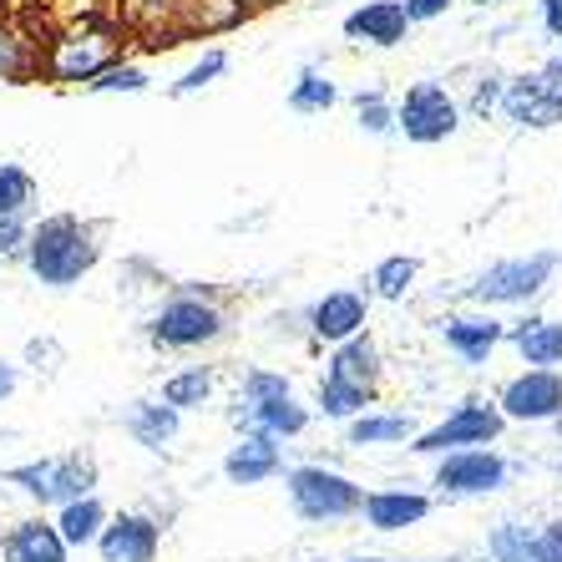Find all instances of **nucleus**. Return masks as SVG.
<instances>
[{"label":"nucleus","mask_w":562,"mask_h":562,"mask_svg":"<svg viewBox=\"0 0 562 562\" xmlns=\"http://www.w3.org/2000/svg\"><path fill=\"white\" fill-rule=\"evenodd\" d=\"M497 112L522 132H552L562 127V92H552L542 71H522V77H507Z\"/></svg>","instance_id":"obj_11"},{"label":"nucleus","mask_w":562,"mask_h":562,"mask_svg":"<svg viewBox=\"0 0 562 562\" xmlns=\"http://www.w3.org/2000/svg\"><path fill=\"white\" fill-rule=\"evenodd\" d=\"M497 411L522 426H542V420L562 416V370H537L527 366L522 375H512L497 395Z\"/></svg>","instance_id":"obj_10"},{"label":"nucleus","mask_w":562,"mask_h":562,"mask_svg":"<svg viewBox=\"0 0 562 562\" xmlns=\"http://www.w3.org/2000/svg\"><path fill=\"white\" fill-rule=\"evenodd\" d=\"M209 395H213V370L209 366H188V370H178V375L162 380V401H168L172 411L209 406Z\"/></svg>","instance_id":"obj_32"},{"label":"nucleus","mask_w":562,"mask_h":562,"mask_svg":"<svg viewBox=\"0 0 562 562\" xmlns=\"http://www.w3.org/2000/svg\"><path fill=\"white\" fill-rule=\"evenodd\" d=\"M102 562H157L162 552V522L147 512H117L106 517L102 537H97Z\"/></svg>","instance_id":"obj_14"},{"label":"nucleus","mask_w":562,"mask_h":562,"mask_svg":"<svg viewBox=\"0 0 562 562\" xmlns=\"http://www.w3.org/2000/svg\"><path fill=\"white\" fill-rule=\"evenodd\" d=\"M102 259V244H97V228L81 223L77 213H52L41 218L26 238V269L52 289H71L97 269Z\"/></svg>","instance_id":"obj_1"},{"label":"nucleus","mask_w":562,"mask_h":562,"mask_svg":"<svg viewBox=\"0 0 562 562\" xmlns=\"http://www.w3.org/2000/svg\"><path fill=\"white\" fill-rule=\"evenodd\" d=\"M486 562H542L537 558V527L497 522L486 532Z\"/></svg>","instance_id":"obj_30"},{"label":"nucleus","mask_w":562,"mask_h":562,"mask_svg":"<svg viewBox=\"0 0 562 562\" xmlns=\"http://www.w3.org/2000/svg\"><path fill=\"white\" fill-rule=\"evenodd\" d=\"M5 482L21 486L26 497H36L41 507H66L77 497L97 492V461L87 451H66V457H41V461H21L5 471Z\"/></svg>","instance_id":"obj_5"},{"label":"nucleus","mask_w":562,"mask_h":562,"mask_svg":"<svg viewBox=\"0 0 562 562\" xmlns=\"http://www.w3.org/2000/svg\"><path fill=\"white\" fill-rule=\"evenodd\" d=\"M360 517L370 522V532H406L431 517V497L416 486H380V492H366Z\"/></svg>","instance_id":"obj_16"},{"label":"nucleus","mask_w":562,"mask_h":562,"mask_svg":"<svg viewBox=\"0 0 562 562\" xmlns=\"http://www.w3.org/2000/svg\"><path fill=\"white\" fill-rule=\"evenodd\" d=\"M552 274H558V254L542 249V254H527V259H497V263H486L482 274L471 279L461 294H467L471 304H482V310H502V304L537 300V294L552 284Z\"/></svg>","instance_id":"obj_4"},{"label":"nucleus","mask_w":562,"mask_h":562,"mask_svg":"<svg viewBox=\"0 0 562 562\" xmlns=\"http://www.w3.org/2000/svg\"><path fill=\"white\" fill-rule=\"evenodd\" d=\"M11 391H15V366H5V360H0V401H5Z\"/></svg>","instance_id":"obj_44"},{"label":"nucleus","mask_w":562,"mask_h":562,"mask_svg":"<svg viewBox=\"0 0 562 562\" xmlns=\"http://www.w3.org/2000/svg\"><path fill=\"white\" fill-rule=\"evenodd\" d=\"M127 31L106 15H77L71 26L41 41V77L46 81H92L112 61H122Z\"/></svg>","instance_id":"obj_2"},{"label":"nucleus","mask_w":562,"mask_h":562,"mask_svg":"<svg viewBox=\"0 0 562 562\" xmlns=\"http://www.w3.org/2000/svg\"><path fill=\"white\" fill-rule=\"evenodd\" d=\"M66 542L56 532V522L46 517H31V522H15L0 542V562H66Z\"/></svg>","instance_id":"obj_21"},{"label":"nucleus","mask_w":562,"mask_h":562,"mask_svg":"<svg viewBox=\"0 0 562 562\" xmlns=\"http://www.w3.org/2000/svg\"><path fill=\"white\" fill-rule=\"evenodd\" d=\"M542 81H548L552 92H562V52H552L548 61H542Z\"/></svg>","instance_id":"obj_43"},{"label":"nucleus","mask_w":562,"mask_h":562,"mask_svg":"<svg viewBox=\"0 0 562 562\" xmlns=\"http://www.w3.org/2000/svg\"><path fill=\"white\" fill-rule=\"evenodd\" d=\"M117 26L127 31V41H143L147 52H172L183 46V0H122Z\"/></svg>","instance_id":"obj_12"},{"label":"nucleus","mask_w":562,"mask_h":562,"mask_svg":"<svg viewBox=\"0 0 562 562\" xmlns=\"http://www.w3.org/2000/svg\"><path fill=\"white\" fill-rule=\"evenodd\" d=\"M310 335L319 345H345L355 340V335H366L370 325V294H360V289H329L325 300L310 304Z\"/></svg>","instance_id":"obj_13"},{"label":"nucleus","mask_w":562,"mask_h":562,"mask_svg":"<svg viewBox=\"0 0 562 562\" xmlns=\"http://www.w3.org/2000/svg\"><path fill=\"white\" fill-rule=\"evenodd\" d=\"M274 395H294L289 375H279V370H249L244 385H238V406H259V401H274Z\"/></svg>","instance_id":"obj_37"},{"label":"nucleus","mask_w":562,"mask_h":562,"mask_svg":"<svg viewBox=\"0 0 562 562\" xmlns=\"http://www.w3.org/2000/svg\"><path fill=\"white\" fill-rule=\"evenodd\" d=\"M106 527V507L92 497H77L66 502V507H56V532H61L66 548H97V537H102Z\"/></svg>","instance_id":"obj_25"},{"label":"nucleus","mask_w":562,"mask_h":562,"mask_svg":"<svg viewBox=\"0 0 562 562\" xmlns=\"http://www.w3.org/2000/svg\"><path fill=\"white\" fill-rule=\"evenodd\" d=\"M310 562H380V558H310Z\"/></svg>","instance_id":"obj_46"},{"label":"nucleus","mask_w":562,"mask_h":562,"mask_svg":"<svg viewBox=\"0 0 562 562\" xmlns=\"http://www.w3.org/2000/svg\"><path fill=\"white\" fill-rule=\"evenodd\" d=\"M223 71H228V52H218V46H213V52H203V61H193L183 77L172 81L168 92H172V97H193V92H203L209 81H218Z\"/></svg>","instance_id":"obj_35"},{"label":"nucleus","mask_w":562,"mask_h":562,"mask_svg":"<svg viewBox=\"0 0 562 562\" xmlns=\"http://www.w3.org/2000/svg\"><path fill=\"white\" fill-rule=\"evenodd\" d=\"M507 345L522 355L527 366L537 370H558L562 366V319H548V314H522L507 325Z\"/></svg>","instance_id":"obj_19"},{"label":"nucleus","mask_w":562,"mask_h":562,"mask_svg":"<svg viewBox=\"0 0 562 562\" xmlns=\"http://www.w3.org/2000/svg\"><path fill=\"white\" fill-rule=\"evenodd\" d=\"M345 36L360 41V46H380V52H391L401 41L411 36V15L401 0H366V5H355L345 15Z\"/></svg>","instance_id":"obj_17"},{"label":"nucleus","mask_w":562,"mask_h":562,"mask_svg":"<svg viewBox=\"0 0 562 562\" xmlns=\"http://www.w3.org/2000/svg\"><path fill=\"white\" fill-rule=\"evenodd\" d=\"M370 401H375L370 385H350V380H335V375L319 380V395H314V406L325 411L329 420H355L360 411H370Z\"/></svg>","instance_id":"obj_29"},{"label":"nucleus","mask_w":562,"mask_h":562,"mask_svg":"<svg viewBox=\"0 0 562 562\" xmlns=\"http://www.w3.org/2000/svg\"><path fill=\"white\" fill-rule=\"evenodd\" d=\"M325 375L350 380V385H370V391H375V380H380V350H375V340H370V335H355V340H345V345H329Z\"/></svg>","instance_id":"obj_23"},{"label":"nucleus","mask_w":562,"mask_h":562,"mask_svg":"<svg viewBox=\"0 0 562 562\" xmlns=\"http://www.w3.org/2000/svg\"><path fill=\"white\" fill-rule=\"evenodd\" d=\"M279 471H284V451H279L274 436H259V431H244L238 446H228V457H223V476L234 486L274 482Z\"/></svg>","instance_id":"obj_18"},{"label":"nucleus","mask_w":562,"mask_h":562,"mask_svg":"<svg viewBox=\"0 0 562 562\" xmlns=\"http://www.w3.org/2000/svg\"><path fill=\"white\" fill-rule=\"evenodd\" d=\"M537 558L542 562H562V517L548 527H537Z\"/></svg>","instance_id":"obj_41"},{"label":"nucleus","mask_w":562,"mask_h":562,"mask_svg":"<svg viewBox=\"0 0 562 562\" xmlns=\"http://www.w3.org/2000/svg\"><path fill=\"white\" fill-rule=\"evenodd\" d=\"M178 420H183V411H172L168 401H137V406L127 411V431L137 436L147 451H162V446L178 436Z\"/></svg>","instance_id":"obj_26"},{"label":"nucleus","mask_w":562,"mask_h":562,"mask_svg":"<svg viewBox=\"0 0 562 562\" xmlns=\"http://www.w3.org/2000/svg\"><path fill=\"white\" fill-rule=\"evenodd\" d=\"M87 92H147V71L137 61H112L106 71H97L92 81H87Z\"/></svg>","instance_id":"obj_36"},{"label":"nucleus","mask_w":562,"mask_h":562,"mask_svg":"<svg viewBox=\"0 0 562 562\" xmlns=\"http://www.w3.org/2000/svg\"><path fill=\"white\" fill-rule=\"evenodd\" d=\"M335 102H340V87L325 71H314V66H304L294 87H289V112H300V117H325Z\"/></svg>","instance_id":"obj_28"},{"label":"nucleus","mask_w":562,"mask_h":562,"mask_svg":"<svg viewBox=\"0 0 562 562\" xmlns=\"http://www.w3.org/2000/svg\"><path fill=\"white\" fill-rule=\"evenodd\" d=\"M31 198H36V178L21 162H0V213H26Z\"/></svg>","instance_id":"obj_34"},{"label":"nucleus","mask_w":562,"mask_h":562,"mask_svg":"<svg viewBox=\"0 0 562 562\" xmlns=\"http://www.w3.org/2000/svg\"><path fill=\"white\" fill-rule=\"evenodd\" d=\"M507 476H512V467L492 446H461V451H446L436 461L431 486L441 497H486V492H502Z\"/></svg>","instance_id":"obj_9"},{"label":"nucleus","mask_w":562,"mask_h":562,"mask_svg":"<svg viewBox=\"0 0 562 562\" xmlns=\"http://www.w3.org/2000/svg\"><path fill=\"white\" fill-rule=\"evenodd\" d=\"M558 471H562V461H558Z\"/></svg>","instance_id":"obj_51"},{"label":"nucleus","mask_w":562,"mask_h":562,"mask_svg":"<svg viewBox=\"0 0 562 562\" xmlns=\"http://www.w3.org/2000/svg\"><path fill=\"white\" fill-rule=\"evenodd\" d=\"M31 223L21 213H0V254H26Z\"/></svg>","instance_id":"obj_39"},{"label":"nucleus","mask_w":562,"mask_h":562,"mask_svg":"<svg viewBox=\"0 0 562 562\" xmlns=\"http://www.w3.org/2000/svg\"><path fill=\"white\" fill-rule=\"evenodd\" d=\"M355 117H360V132H370V137H391L395 132V106H391V97L380 92V87L355 92Z\"/></svg>","instance_id":"obj_33"},{"label":"nucleus","mask_w":562,"mask_h":562,"mask_svg":"<svg viewBox=\"0 0 562 562\" xmlns=\"http://www.w3.org/2000/svg\"><path fill=\"white\" fill-rule=\"evenodd\" d=\"M234 420L244 431L294 441V436H304V426H310V406H300L294 395H274V401H259V406H238Z\"/></svg>","instance_id":"obj_20"},{"label":"nucleus","mask_w":562,"mask_h":562,"mask_svg":"<svg viewBox=\"0 0 562 562\" xmlns=\"http://www.w3.org/2000/svg\"><path fill=\"white\" fill-rule=\"evenodd\" d=\"M436 329H441L446 350L457 355V360H467V366H486V360L497 355V345L507 340V325H502L492 310L446 314V319H436Z\"/></svg>","instance_id":"obj_15"},{"label":"nucleus","mask_w":562,"mask_h":562,"mask_svg":"<svg viewBox=\"0 0 562 562\" xmlns=\"http://www.w3.org/2000/svg\"><path fill=\"white\" fill-rule=\"evenodd\" d=\"M420 279V259H411V254H391V259L375 263V274H370V294L375 300H406L411 289H416Z\"/></svg>","instance_id":"obj_31"},{"label":"nucleus","mask_w":562,"mask_h":562,"mask_svg":"<svg viewBox=\"0 0 562 562\" xmlns=\"http://www.w3.org/2000/svg\"><path fill=\"white\" fill-rule=\"evenodd\" d=\"M0 542H5V532H0Z\"/></svg>","instance_id":"obj_50"},{"label":"nucleus","mask_w":562,"mask_h":562,"mask_svg":"<svg viewBox=\"0 0 562 562\" xmlns=\"http://www.w3.org/2000/svg\"><path fill=\"white\" fill-rule=\"evenodd\" d=\"M537 21L552 41H562V0H537Z\"/></svg>","instance_id":"obj_42"},{"label":"nucleus","mask_w":562,"mask_h":562,"mask_svg":"<svg viewBox=\"0 0 562 562\" xmlns=\"http://www.w3.org/2000/svg\"><path fill=\"white\" fill-rule=\"evenodd\" d=\"M406 5V15H411V26H420V21H441L457 0H401Z\"/></svg>","instance_id":"obj_40"},{"label":"nucleus","mask_w":562,"mask_h":562,"mask_svg":"<svg viewBox=\"0 0 562 562\" xmlns=\"http://www.w3.org/2000/svg\"><path fill=\"white\" fill-rule=\"evenodd\" d=\"M467 5H497V0H467Z\"/></svg>","instance_id":"obj_49"},{"label":"nucleus","mask_w":562,"mask_h":562,"mask_svg":"<svg viewBox=\"0 0 562 562\" xmlns=\"http://www.w3.org/2000/svg\"><path fill=\"white\" fill-rule=\"evenodd\" d=\"M507 431V416L497 411V401H461L451 416H441L431 431H416L420 457H446V451H461V446H492Z\"/></svg>","instance_id":"obj_8"},{"label":"nucleus","mask_w":562,"mask_h":562,"mask_svg":"<svg viewBox=\"0 0 562 562\" xmlns=\"http://www.w3.org/2000/svg\"><path fill=\"white\" fill-rule=\"evenodd\" d=\"M244 15H249V5H244V0H183V31H188V41L234 31Z\"/></svg>","instance_id":"obj_27"},{"label":"nucleus","mask_w":562,"mask_h":562,"mask_svg":"<svg viewBox=\"0 0 562 562\" xmlns=\"http://www.w3.org/2000/svg\"><path fill=\"white\" fill-rule=\"evenodd\" d=\"M66 5H71V11H77V15H97V11H92L97 0H66Z\"/></svg>","instance_id":"obj_45"},{"label":"nucleus","mask_w":562,"mask_h":562,"mask_svg":"<svg viewBox=\"0 0 562 562\" xmlns=\"http://www.w3.org/2000/svg\"><path fill=\"white\" fill-rule=\"evenodd\" d=\"M41 77V41L21 31L11 15H0V81H36Z\"/></svg>","instance_id":"obj_22"},{"label":"nucleus","mask_w":562,"mask_h":562,"mask_svg":"<svg viewBox=\"0 0 562 562\" xmlns=\"http://www.w3.org/2000/svg\"><path fill=\"white\" fill-rule=\"evenodd\" d=\"M436 562H486V558H436Z\"/></svg>","instance_id":"obj_47"},{"label":"nucleus","mask_w":562,"mask_h":562,"mask_svg":"<svg viewBox=\"0 0 562 562\" xmlns=\"http://www.w3.org/2000/svg\"><path fill=\"white\" fill-rule=\"evenodd\" d=\"M345 441H350V446H401V441H416V420L401 416V411H360V416L345 426Z\"/></svg>","instance_id":"obj_24"},{"label":"nucleus","mask_w":562,"mask_h":562,"mask_svg":"<svg viewBox=\"0 0 562 562\" xmlns=\"http://www.w3.org/2000/svg\"><path fill=\"white\" fill-rule=\"evenodd\" d=\"M244 5H249V11H254V5H279V0H244Z\"/></svg>","instance_id":"obj_48"},{"label":"nucleus","mask_w":562,"mask_h":562,"mask_svg":"<svg viewBox=\"0 0 562 562\" xmlns=\"http://www.w3.org/2000/svg\"><path fill=\"white\" fill-rule=\"evenodd\" d=\"M218 335H223V310L203 289L172 294V300L153 314V325H147V340H153L157 350H203V345H213Z\"/></svg>","instance_id":"obj_6"},{"label":"nucleus","mask_w":562,"mask_h":562,"mask_svg":"<svg viewBox=\"0 0 562 562\" xmlns=\"http://www.w3.org/2000/svg\"><path fill=\"white\" fill-rule=\"evenodd\" d=\"M0 259H5V254H0Z\"/></svg>","instance_id":"obj_52"},{"label":"nucleus","mask_w":562,"mask_h":562,"mask_svg":"<svg viewBox=\"0 0 562 562\" xmlns=\"http://www.w3.org/2000/svg\"><path fill=\"white\" fill-rule=\"evenodd\" d=\"M284 486H289V507L300 512L304 522H350L366 507V486L329 467H294L284 476Z\"/></svg>","instance_id":"obj_3"},{"label":"nucleus","mask_w":562,"mask_h":562,"mask_svg":"<svg viewBox=\"0 0 562 562\" xmlns=\"http://www.w3.org/2000/svg\"><path fill=\"white\" fill-rule=\"evenodd\" d=\"M502 87H507V77H502V71H486V77L476 81V92H471V117H486V112H497Z\"/></svg>","instance_id":"obj_38"},{"label":"nucleus","mask_w":562,"mask_h":562,"mask_svg":"<svg viewBox=\"0 0 562 562\" xmlns=\"http://www.w3.org/2000/svg\"><path fill=\"white\" fill-rule=\"evenodd\" d=\"M457 127H461V102L446 92V81H416L395 102V132L416 147L446 143V137H457Z\"/></svg>","instance_id":"obj_7"}]
</instances>
